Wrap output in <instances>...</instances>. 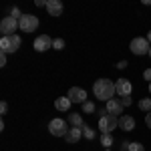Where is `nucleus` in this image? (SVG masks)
Masks as SVG:
<instances>
[{
	"label": "nucleus",
	"mask_w": 151,
	"mask_h": 151,
	"mask_svg": "<svg viewBox=\"0 0 151 151\" xmlns=\"http://www.w3.org/2000/svg\"><path fill=\"white\" fill-rule=\"evenodd\" d=\"M145 125H147V127L151 129V111L147 113V115H145Z\"/></svg>",
	"instance_id": "nucleus-29"
},
{
	"label": "nucleus",
	"mask_w": 151,
	"mask_h": 151,
	"mask_svg": "<svg viewBox=\"0 0 151 151\" xmlns=\"http://www.w3.org/2000/svg\"><path fill=\"white\" fill-rule=\"evenodd\" d=\"M129 48H131V52H133V55L143 57V55H149L151 45H149V40H147V36H137V38H133V40H131Z\"/></svg>",
	"instance_id": "nucleus-2"
},
{
	"label": "nucleus",
	"mask_w": 151,
	"mask_h": 151,
	"mask_svg": "<svg viewBox=\"0 0 151 151\" xmlns=\"http://www.w3.org/2000/svg\"><path fill=\"white\" fill-rule=\"evenodd\" d=\"M10 42H12V50L16 52V50L20 48V45H22V38H20L18 35H12V36H10Z\"/></svg>",
	"instance_id": "nucleus-20"
},
{
	"label": "nucleus",
	"mask_w": 151,
	"mask_h": 151,
	"mask_svg": "<svg viewBox=\"0 0 151 151\" xmlns=\"http://www.w3.org/2000/svg\"><path fill=\"white\" fill-rule=\"evenodd\" d=\"M119 129H123V131H133V129H135V119L131 115H121L119 117Z\"/></svg>",
	"instance_id": "nucleus-13"
},
{
	"label": "nucleus",
	"mask_w": 151,
	"mask_h": 151,
	"mask_svg": "<svg viewBox=\"0 0 151 151\" xmlns=\"http://www.w3.org/2000/svg\"><path fill=\"white\" fill-rule=\"evenodd\" d=\"M65 10V6H63V2L60 0H47V12L48 16H60Z\"/></svg>",
	"instance_id": "nucleus-11"
},
{
	"label": "nucleus",
	"mask_w": 151,
	"mask_h": 151,
	"mask_svg": "<svg viewBox=\"0 0 151 151\" xmlns=\"http://www.w3.org/2000/svg\"><path fill=\"white\" fill-rule=\"evenodd\" d=\"M121 151H125V149H121Z\"/></svg>",
	"instance_id": "nucleus-35"
},
{
	"label": "nucleus",
	"mask_w": 151,
	"mask_h": 151,
	"mask_svg": "<svg viewBox=\"0 0 151 151\" xmlns=\"http://www.w3.org/2000/svg\"><path fill=\"white\" fill-rule=\"evenodd\" d=\"M127 151H145V147H143V145H141L139 141H133V143H129Z\"/></svg>",
	"instance_id": "nucleus-22"
},
{
	"label": "nucleus",
	"mask_w": 151,
	"mask_h": 151,
	"mask_svg": "<svg viewBox=\"0 0 151 151\" xmlns=\"http://www.w3.org/2000/svg\"><path fill=\"white\" fill-rule=\"evenodd\" d=\"M83 137L85 139H89V141H93L95 137H97V133H95V129L93 127H89V125H83Z\"/></svg>",
	"instance_id": "nucleus-17"
},
{
	"label": "nucleus",
	"mask_w": 151,
	"mask_h": 151,
	"mask_svg": "<svg viewBox=\"0 0 151 151\" xmlns=\"http://www.w3.org/2000/svg\"><path fill=\"white\" fill-rule=\"evenodd\" d=\"M67 97L70 99V103H87L89 99H87V91L85 89H81V87H73V89H69V93H67Z\"/></svg>",
	"instance_id": "nucleus-7"
},
{
	"label": "nucleus",
	"mask_w": 151,
	"mask_h": 151,
	"mask_svg": "<svg viewBox=\"0 0 151 151\" xmlns=\"http://www.w3.org/2000/svg\"><path fill=\"white\" fill-rule=\"evenodd\" d=\"M0 113H2V115H6V113H8V103H6V101H2V103H0Z\"/></svg>",
	"instance_id": "nucleus-25"
},
{
	"label": "nucleus",
	"mask_w": 151,
	"mask_h": 151,
	"mask_svg": "<svg viewBox=\"0 0 151 151\" xmlns=\"http://www.w3.org/2000/svg\"><path fill=\"white\" fill-rule=\"evenodd\" d=\"M48 131H50V135H55V137H67L69 125H67L65 119H52V121L48 123Z\"/></svg>",
	"instance_id": "nucleus-4"
},
{
	"label": "nucleus",
	"mask_w": 151,
	"mask_h": 151,
	"mask_svg": "<svg viewBox=\"0 0 151 151\" xmlns=\"http://www.w3.org/2000/svg\"><path fill=\"white\" fill-rule=\"evenodd\" d=\"M69 123L73 125V127H83V125H85L81 113H69Z\"/></svg>",
	"instance_id": "nucleus-16"
},
{
	"label": "nucleus",
	"mask_w": 151,
	"mask_h": 151,
	"mask_svg": "<svg viewBox=\"0 0 151 151\" xmlns=\"http://www.w3.org/2000/svg\"><path fill=\"white\" fill-rule=\"evenodd\" d=\"M52 40L55 38H50L48 35H40V36H36L35 38V50L36 52H45V50H48V48H52Z\"/></svg>",
	"instance_id": "nucleus-8"
},
{
	"label": "nucleus",
	"mask_w": 151,
	"mask_h": 151,
	"mask_svg": "<svg viewBox=\"0 0 151 151\" xmlns=\"http://www.w3.org/2000/svg\"><path fill=\"white\" fill-rule=\"evenodd\" d=\"M18 26L22 32H35L38 28V16L35 14H22V18L18 20Z\"/></svg>",
	"instance_id": "nucleus-6"
},
{
	"label": "nucleus",
	"mask_w": 151,
	"mask_h": 151,
	"mask_svg": "<svg viewBox=\"0 0 151 151\" xmlns=\"http://www.w3.org/2000/svg\"><path fill=\"white\" fill-rule=\"evenodd\" d=\"M70 105H73V103H70L69 97H58L57 101H55V107H57L58 111H69Z\"/></svg>",
	"instance_id": "nucleus-15"
},
{
	"label": "nucleus",
	"mask_w": 151,
	"mask_h": 151,
	"mask_svg": "<svg viewBox=\"0 0 151 151\" xmlns=\"http://www.w3.org/2000/svg\"><path fill=\"white\" fill-rule=\"evenodd\" d=\"M35 4H36V6H45V8H47V2H45V0H36Z\"/></svg>",
	"instance_id": "nucleus-31"
},
{
	"label": "nucleus",
	"mask_w": 151,
	"mask_h": 151,
	"mask_svg": "<svg viewBox=\"0 0 151 151\" xmlns=\"http://www.w3.org/2000/svg\"><path fill=\"white\" fill-rule=\"evenodd\" d=\"M52 48H57V50H63V48H65V40H63L60 36H58V38H55V40H52Z\"/></svg>",
	"instance_id": "nucleus-23"
},
{
	"label": "nucleus",
	"mask_w": 151,
	"mask_h": 151,
	"mask_svg": "<svg viewBox=\"0 0 151 151\" xmlns=\"http://www.w3.org/2000/svg\"><path fill=\"white\" fill-rule=\"evenodd\" d=\"M149 95H151V83H149Z\"/></svg>",
	"instance_id": "nucleus-33"
},
{
	"label": "nucleus",
	"mask_w": 151,
	"mask_h": 151,
	"mask_svg": "<svg viewBox=\"0 0 151 151\" xmlns=\"http://www.w3.org/2000/svg\"><path fill=\"white\" fill-rule=\"evenodd\" d=\"M93 93L99 101H111L115 93V81H109V79H97L93 85Z\"/></svg>",
	"instance_id": "nucleus-1"
},
{
	"label": "nucleus",
	"mask_w": 151,
	"mask_h": 151,
	"mask_svg": "<svg viewBox=\"0 0 151 151\" xmlns=\"http://www.w3.org/2000/svg\"><path fill=\"white\" fill-rule=\"evenodd\" d=\"M20 26H18V20L16 18H12V16H4L2 18V22H0V32L2 36H12L16 35V30H18Z\"/></svg>",
	"instance_id": "nucleus-5"
},
{
	"label": "nucleus",
	"mask_w": 151,
	"mask_h": 151,
	"mask_svg": "<svg viewBox=\"0 0 151 151\" xmlns=\"http://www.w3.org/2000/svg\"><path fill=\"white\" fill-rule=\"evenodd\" d=\"M6 65V55H0V67H4Z\"/></svg>",
	"instance_id": "nucleus-30"
},
{
	"label": "nucleus",
	"mask_w": 151,
	"mask_h": 151,
	"mask_svg": "<svg viewBox=\"0 0 151 151\" xmlns=\"http://www.w3.org/2000/svg\"><path fill=\"white\" fill-rule=\"evenodd\" d=\"M117 127H119V117H115V115H105L99 119V131H101V135H107V133H111Z\"/></svg>",
	"instance_id": "nucleus-3"
},
{
	"label": "nucleus",
	"mask_w": 151,
	"mask_h": 151,
	"mask_svg": "<svg viewBox=\"0 0 151 151\" xmlns=\"http://www.w3.org/2000/svg\"><path fill=\"white\" fill-rule=\"evenodd\" d=\"M147 40H149V45H151V30L147 32Z\"/></svg>",
	"instance_id": "nucleus-32"
},
{
	"label": "nucleus",
	"mask_w": 151,
	"mask_h": 151,
	"mask_svg": "<svg viewBox=\"0 0 151 151\" xmlns=\"http://www.w3.org/2000/svg\"><path fill=\"white\" fill-rule=\"evenodd\" d=\"M139 109H141V111H145V113H149V111H151V97L141 99V101H139Z\"/></svg>",
	"instance_id": "nucleus-18"
},
{
	"label": "nucleus",
	"mask_w": 151,
	"mask_h": 151,
	"mask_svg": "<svg viewBox=\"0 0 151 151\" xmlns=\"http://www.w3.org/2000/svg\"><path fill=\"white\" fill-rule=\"evenodd\" d=\"M127 65H129L127 60H119V63H117V69H119V70H123L125 67H127Z\"/></svg>",
	"instance_id": "nucleus-27"
},
{
	"label": "nucleus",
	"mask_w": 151,
	"mask_h": 151,
	"mask_svg": "<svg viewBox=\"0 0 151 151\" xmlns=\"http://www.w3.org/2000/svg\"><path fill=\"white\" fill-rule=\"evenodd\" d=\"M101 145H103V147H107V149H111V145H113V137H111V133L101 135Z\"/></svg>",
	"instance_id": "nucleus-21"
},
{
	"label": "nucleus",
	"mask_w": 151,
	"mask_h": 151,
	"mask_svg": "<svg viewBox=\"0 0 151 151\" xmlns=\"http://www.w3.org/2000/svg\"><path fill=\"white\" fill-rule=\"evenodd\" d=\"M83 137V129L81 127H70L69 129V133H67V143H70V145H75V143H79Z\"/></svg>",
	"instance_id": "nucleus-12"
},
{
	"label": "nucleus",
	"mask_w": 151,
	"mask_h": 151,
	"mask_svg": "<svg viewBox=\"0 0 151 151\" xmlns=\"http://www.w3.org/2000/svg\"><path fill=\"white\" fill-rule=\"evenodd\" d=\"M149 57H151V48H149Z\"/></svg>",
	"instance_id": "nucleus-34"
},
{
	"label": "nucleus",
	"mask_w": 151,
	"mask_h": 151,
	"mask_svg": "<svg viewBox=\"0 0 151 151\" xmlns=\"http://www.w3.org/2000/svg\"><path fill=\"white\" fill-rule=\"evenodd\" d=\"M131 91H133L131 81H127V79H117V81H115V93L119 95L121 99H123V97H129Z\"/></svg>",
	"instance_id": "nucleus-9"
},
{
	"label": "nucleus",
	"mask_w": 151,
	"mask_h": 151,
	"mask_svg": "<svg viewBox=\"0 0 151 151\" xmlns=\"http://www.w3.org/2000/svg\"><path fill=\"white\" fill-rule=\"evenodd\" d=\"M10 16H12V18H16V20H20V18H22V12H20V8H18V6H12Z\"/></svg>",
	"instance_id": "nucleus-24"
},
{
	"label": "nucleus",
	"mask_w": 151,
	"mask_h": 151,
	"mask_svg": "<svg viewBox=\"0 0 151 151\" xmlns=\"http://www.w3.org/2000/svg\"><path fill=\"white\" fill-rule=\"evenodd\" d=\"M0 50H2V55H14L10 36H2V38H0Z\"/></svg>",
	"instance_id": "nucleus-14"
},
{
	"label": "nucleus",
	"mask_w": 151,
	"mask_h": 151,
	"mask_svg": "<svg viewBox=\"0 0 151 151\" xmlns=\"http://www.w3.org/2000/svg\"><path fill=\"white\" fill-rule=\"evenodd\" d=\"M121 103H123V107H129V105L133 103V99H131V95H129V97H123V99H121Z\"/></svg>",
	"instance_id": "nucleus-26"
},
{
	"label": "nucleus",
	"mask_w": 151,
	"mask_h": 151,
	"mask_svg": "<svg viewBox=\"0 0 151 151\" xmlns=\"http://www.w3.org/2000/svg\"><path fill=\"white\" fill-rule=\"evenodd\" d=\"M83 113H89V115L97 113V107H95L93 101H87V103H83Z\"/></svg>",
	"instance_id": "nucleus-19"
},
{
	"label": "nucleus",
	"mask_w": 151,
	"mask_h": 151,
	"mask_svg": "<svg viewBox=\"0 0 151 151\" xmlns=\"http://www.w3.org/2000/svg\"><path fill=\"white\" fill-rule=\"evenodd\" d=\"M143 79H145V81H149V83H151V69H147V70H145V73H143Z\"/></svg>",
	"instance_id": "nucleus-28"
},
{
	"label": "nucleus",
	"mask_w": 151,
	"mask_h": 151,
	"mask_svg": "<svg viewBox=\"0 0 151 151\" xmlns=\"http://www.w3.org/2000/svg\"><path fill=\"white\" fill-rule=\"evenodd\" d=\"M105 109H107V113H109V115L121 117L125 107H123V103H121V99H111V101H107V103H105Z\"/></svg>",
	"instance_id": "nucleus-10"
}]
</instances>
